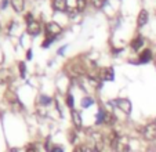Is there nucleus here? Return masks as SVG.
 <instances>
[{
    "label": "nucleus",
    "mask_w": 156,
    "mask_h": 152,
    "mask_svg": "<svg viewBox=\"0 0 156 152\" xmlns=\"http://www.w3.org/2000/svg\"><path fill=\"white\" fill-rule=\"evenodd\" d=\"M6 98L9 100L10 103H15V101H17V96H15L12 91H6Z\"/></svg>",
    "instance_id": "a211bd4d"
},
{
    "label": "nucleus",
    "mask_w": 156,
    "mask_h": 152,
    "mask_svg": "<svg viewBox=\"0 0 156 152\" xmlns=\"http://www.w3.org/2000/svg\"><path fill=\"white\" fill-rule=\"evenodd\" d=\"M86 6H87V0H76V10L79 13L84 11Z\"/></svg>",
    "instance_id": "2eb2a0df"
},
{
    "label": "nucleus",
    "mask_w": 156,
    "mask_h": 152,
    "mask_svg": "<svg viewBox=\"0 0 156 152\" xmlns=\"http://www.w3.org/2000/svg\"><path fill=\"white\" fill-rule=\"evenodd\" d=\"M155 123H156V119H155Z\"/></svg>",
    "instance_id": "a878e982"
},
{
    "label": "nucleus",
    "mask_w": 156,
    "mask_h": 152,
    "mask_svg": "<svg viewBox=\"0 0 156 152\" xmlns=\"http://www.w3.org/2000/svg\"><path fill=\"white\" fill-rule=\"evenodd\" d=\"M10 2H11V6H12V9H14V11L21 13L22 10H24L25 0H10Z\"/></svg>",
    "instance_id": "9d476101"
},
{
    "label": "nucleus",
    "mask_w": 156,
    "mask_h": 152,
    "mask_svg": "<svg viewBox=\"0 0 156 152\" xmlns=\"http://www.w3.org/2000/svg\"><path fill=\"white\" fill-rule=\"evenodd\" d=\"M72 152H86V149H84V147L77 145V147H75V149Z\"/></svg>",
    "instance_id": "412c9836"
},
{
    "label": "nucleus",
    "mask_w": 156,
    "mask_h": 152,
    "mask_svg": "<svg viewBox=\"0 0 156 152\" xmlns=\"http://www.w3.org/2000/svg\"><path fill=\"white\" fill-rule=\"evenodd\" d=\"M72 120H73V125L77 129L82 127V118H80V114L77 111H72Z\"/></svg>",
    "instance_id": "f8f14e48"
},
{
    "label": "nucleus",
    "mask_w": 156,
    "mask_h": 152,
    "mask_svg": "<svg viewBox=\"0 0 156 152\" xmlns=\"http://www.w3.org/2000/svg\"><path fill=\"white\" fill-rule=\"evenodd\" d=\"M62 32V28L57 22H48L46 25V33L47 36H57Z\"/></svg>",
    "instance_id": "f03ea898"
},
{
    "label": "nucleus",
    "mask_w": 156,
    "mask_h": 152,
    "mask_svg": "<svg viewBox=\"0 0 156 152\" xmlns=\"http://www.w3.org/2000/svg\"><path fill=\"white\" fill-rule=\"evenodd\" d=\"M101 78H102L104 80H113V78H115V73H113V68H104L102 71H101Z\"/></svg>",
    "instance_id": "6e6552de"
},
{
    "label": "nucleus",
    "mask_w": 156,
    "mask_h": 152,
    "mask_svg": "<svg viewBox=\"0 0 156 152\" xmlns=\"http://www.w3.org/2000/svg\"><path fill=\"white\" fill-rule=\"evenodd\" d=\"M51 6L55 11H66V0H51Z\"/></svg>",
    "instance_id": "423d86ee"
},
{
    "label": "nucleus",
    "mask_w": 156,
    "mask_h": 152,
    "mask_svg": "<svg viewBox=\"0 0 156 152\" xmlns=\"http://www.w3.org/2000/svg\"><path fill=\"white\" fill-rule=\"evenodd\" d=\"M142 44H144V39H142V36H136V39L131 42V49L133 50H138V49H141Z\"/></svg>",
    "instance_id": "ddd939ff"
},
{
    "label": "nucleus",
    "mask_w": 156,
    "mask_h": 152,
    "mask_svg": "<svg viewBox=\"0 0 156 152\" xmlns=\"http://www.w3.org/2000/svg\"><path fill=\"white\" fill-rule=\"evenodd\" d=\"M151 60H152V53H151V50H144L141 53V56H140V62H142V64H145V62H149Z\"/></svg>",
    "instance_id": "9b49d317"
},
{
    "label": "nucleus",
    "mask_w": 156,
    "mask_h": 152,
    "mask_svg": "<svg viewBox=\"0 0 156 152\" xmlns=\"http://www.w3.org/2000/svg\"><path fill=\"white\" fill-rule=\"evenodd\" d=\"M11 152H36V149H35V145L29 144V145L24 147V148H12Z\"/></svg>",
    "instance_id": "4468645a"
},
{
    "label": "nucleus",
    "mask_w": 156,
    "mask_h": 152,
    "mask_svg": "<svg viewBox=\"0 0 156 152\" xmlns=\"http://www.w3.org/2000/svg\"><path fill=\"white\" fill-rule=\"evenodd\" d=\"M93 104V100L90 98V97H86V98L82 100V107L83 108H87V107H90Z\"/></svg>",
    "instance_id": "6ab92c4d"
},
{
    "label": "nucleus",
    "mask_w": 156,
    "mask_h": 152,
    "mask_svg": "<svg viewBox=\"0 0 156 152\" xmlns=\"http://www.w3.org/2000/svg\"><path fill=\"white\" fill-rule=\"evenodd\" d=\"M115 103H116V105H118V108L122 109L124 114H130V112H131V103H130L129 100L119 98V100H116Z\"/></svg>",
    "instance_id": "7ed1b4c3"
},
{
    "label": "nucleus",
    "mask_w": 156,
    "mask_h": 152,
    "mask_svg": "<svg viewBox=\"0 0 156 152\" xmlns=\"http://www.w3.org/2000/svg\"><path fill=\"white\" fill-rule=\"evenodd\" d=\"M27 31H28V33H29V35L36 36V35H39V33H40L41 27H40V24H39L37 21H32L30 24H28Z\"/></svg>",
    "instance_id": "39448f33"
},
{
    "label": "nucleus",
    "mask_w": 156,
    "mask_h": 152,
    "mask_svg": "<svg viewBox=\"0 0 156 152\" xmlns=\"http://www.w3.org/2000/svg\"><path fill=\"white\" fill-rule=\"evenodd\" d=\"M66 103H68L69 107L73 105V100H72V96H68V97H66Z\"/></svg>",
    "instance_id": "393cba45"
},
{
    "label": "nucleus",
    "mask_w": 156,
    "mask_h": 152,
    "mask_svg": "<svg viewBox=\"0 0 156 152\" xmlns=\"http://www.w3.org/2000/svg\"><path fill=\"white\" fill-rule=\"evenodd\" d=\"M113 122H115V116H113L112 114H109V112H105V115H104V123L112 125Z\"/></svg>",
    "instance_id": "dca6fc26"
},
{
    "label": "nucleus",
    "mask_w": 156,
    "mask_h": 152,
    "mask_svg": "<svg viewBox=\"0 0 156 152\" xmlns=\"http://www.w3.org/2000/svg\"><path fill=\"white\" fill-rule=\"evenodd\" d=\"M148 11L147 10H141L140 11V14H138V18H137V25H138L140 28L141 27H144V25H147V22H148Z\"/></svg>",
    "instance_id": "0eeeda50"
},
{
    "label": "nucleus",
    "mask_w": 156,
    "mask_h": 152,
    "mask_svg": "<svg viewBox=\"0 0 156 152\" xmlns=\"http://www.w3.org/2000/svg\"><path fill=\"white\" fill-rule=\"evenodd\" d=\"M11 80V75L7 69H0V85H6Z\"/></svg>",
    "instance_id": "1a4fd4ad"
},
{
    "label": "nucleus",
    "mask_w": 156,
    "mask_h": 152,
    "mask_svg": "<svg viewBox=\"0 0 156 152\" xmlns=\"http://www.w3.org/2000/svg\"><path fill=\"white\" fill-rule=\"evenodd\" d=\"M50 151H51V152H64V149H62L61 147H53Z\"/></svg>",
    "instance_id": "5701e85b"
},
{
    "label": "nucleus",
    "mask_w": 156,
    "mask_h": 152,
    "mask_svg": "<svg viewBox=\"0 0 156 152\" xmlns=\"http://www.w3.org/2000/svg\"><path fill=\"white\" fill-rule=\"evenodd\" d=\"M142 136H144L145 140L148 141H153L156 138V123H149V125H147L144 127V130H142Z\"/></svg>",
    "instance_id": "f257e3e1"
},
{
    "label": "nucleus",
    "mask_w": 156,
    "mask_h": 152,
    "mask_svg": "<svg viewBox=\"0 0 156 152\" xmlns=\"http://www.w3.org/2000/svg\"><path fill=\"white\" fill-rule=\"evenodd\" d=\"M53 40H54V36H47V39H46V40H44V43H43V47H47Z\"/></svg>",
    "instance_id": "aec40b11"
},
{
    "label": "nucleus",
    "mask_w": 156,
    "mask_h": 152,
    "mask_svg": "<svg viewBox=\"0 0 156 152\" xmlns=\"http://www.w3.org/2000/svg\"><path fill=\"white\" fill-rule=\"evenodd\" d=\"M91 3H93V6H94L95 9H102V7L105 6L106 0H91Z\"/></svg>",
    "instance_id": "f3484780"
},
{
    "label": "nucleus",
    "mask_w": 156,
    "mask_h": 152,
    "mask_svg": "<svg viewBox=\"0 0 156 152\" xmlns=\"http://www.w3.org/2000/svg\"><path fill=\"white\" fill-rule=\"evenodd\" d=\"M20 67H21V76H25V64L24 62H21Z\"/></svg>",
    "instance_id": "b1692460"
},
{
    "label": "nucleus",
    "mask_w": 156,
    "mask_h": 152,
    "mask_svg": "<svg viewBox=\"0 0 156 152\" xmlns=\"http://www.w3.org/2000/svg\"><path fill=\"white\" fill-rule=\"evenodd\" d=\"M115 149V152H129V144H127L126 138H118V141L115 143V145L112 147Z\"/></svg>",
    "instance_id": "20e7f679"
},
{
    "label": "nucleus",
    "mask_w": 156,
    "mask_h": 152,
    "mask_svg": "<svg viewBox=\"0 0 156 152\" xmlns=\"http://www.w3.org/2000/svg\"><path fill=\"white\" fill-rule=\"evenodd\" d=\"M25 21H27V24H30L33 21V17H32V14H30V13H28V14H27V17H25Z\"/></svg>",
    "instance_id": "4be33fe9"
}]
</instances>
